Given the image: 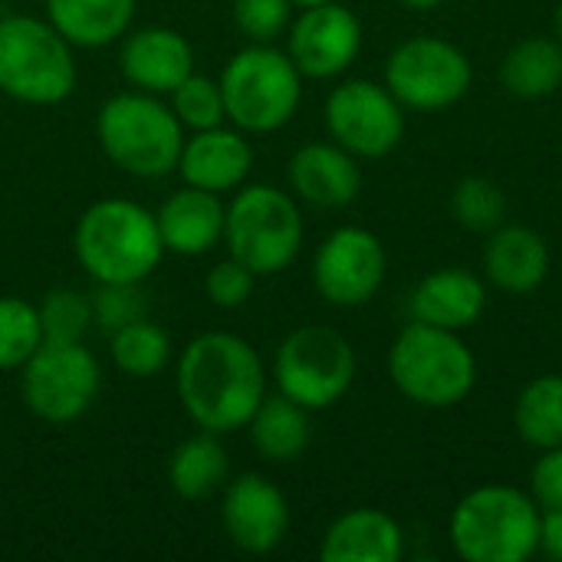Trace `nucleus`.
<instances>
[{"label":"nucleus","mask_w":562,"mask_h":562,"mask_svg":"<svg viewBox=\"0 0 562 562\" xmlns=\"http://www.w3.org/2000/svg\"><path fill=\"white\" fill-rule=\"evenodd\" d=\"M175 389L184 415L211 435L247 428L267 398V369L260 352L234 333H201L178 356Z\"/></svg>","instance_id":"f257e3e1"},{"label":"nucleus","mask_w":562,"mask_h":562,"mask_svg":"<svg viewBox=\"0 0 562 562\" xmlns=\"http://www.w3.org/2000/svg\"><path fill=\"white\" fill-rule=\"evenodd\" d=\"M72 250L95 283H142L165 257L155 214L128 198L89 204L76 221Z\"/></svg>","instance_id":"f03ea898"},{"label":"nucleus","mask_w":562,"mask_h":562,"mask_svg":"<svg viewBox=\"0 0 562 562\" xmlns=\"http://www.w3.org/2000/svg\"><path fill=\"white\" fill-rule=\"evenodd\" d=\"M95 138L102 155L132 178H165L178 168L184 148V125L161 95L119 92L99 105Z\"/></svg>","instance_id":"7ed1b4c3"},{"label":"nucleus","mask_w":562,"mask_h":562,"mask_svg":"<svg viewBox=\"0 0 562 562\" xmlns=\"http://www.w3.org/2000/svg\"><path fill=\"white\" fill-rule=\"evenodd\" d=\"M537 501L507 484H484L464 494L448 520V540L468 562H527L540 553Z\"/></svg>","instance_id":"20e7f679"},{"label":"nucleus","mask_w":562,"mask_h":562,"mask_svg":"<svg viewBox=\"0 0 562 562\" xmlns=\"http://www.w3.org/2000/svg\"><path fill=\"white\" fill-rule=\"evenodd\" d=\"M389 375L408 402L422 408H454L471 395L477 362L461 333L412 319L389 349Z\"/></svg>","instance_id":"39448f33"},{"label":"nucleus","mask_w":562,"mask_h":562,"mask_svg":"<svg viewBox=\"0 0 562 562\" xmlns=\"http://www.w3.org/2000/svg\"><path fill=\"white\" fill-rule=\"evenodd\" d=\"M79 82L76 46L40 16H0V92L23 105H59Z\"/></svg>","instance_id":"423d86ee"},{"label":"nucleus","mask_w":562,"mask_h":562,"mask_svg":"<svg viewBox=\"0 0 562 562\" xmlns=\"http://www.w3.org/2000/svg\"><path fill=\"white\" fill-rule=\"evenodd\" d=\"M217 82L227 122L247 135H270L283 128L303 99V72L290 53L273 43H250L237 49Z\"/></svg>","instance_id":"0eeeda50"},{"label":"nucleus","mask_w":562,"mask_h":562,"mask_svg":"<svg viewBox=\"0 0 562 562\" xmlns=\"http://www.w3.org/2000/svg\"><path fill=\"white\" fill-rule=\"evenodd\" d=\"M303 214L293 194L273 184H240L224 211L227 257L257 277L283 273L303 247Z\"/></svg>","instance_id":"6e6552de"},{"label":"nucleus","mask_w":562,"mask_h":562,"mask_svg":"<svg viewBox=\"0 0 562 562\" xmlns=\"http://www.w3.org/2000/svg\"><path fill=\"white\" fill-rule=\"evenodd\" d=\"M356 349L333 326L293 329L273 356V382L280 395L293 398L306 412L336 405L356 382Z\"/></svg>","instance_id":"1a4fd4ad"},{"label":"nucleus","mask_w":562,"mask_h":562,"mask_svg":"<svg viewBox=\"0 0 562 562\" xmlns=\"http://www.w3.org/2000/svg\"><path fill=\"white\" fill-rule=\"evenodd\" d=\"M99 389V359L82 342H43L20 369L23 405L46 425H69L82 418Z\"/></svg>","instance_id":"9d476101"},{"label":"nucleus","mask_w":562,"mask_h":562,"mask_svg":"<svg viewBox=\"0 0 562 562\" xmlns=\"http://www.w3.org/2000/svg\"><path fill=\"white\" fill-rule=\"evenodd\" d=\"M474 69L461 46L441 36H415L392 49L385 63V86L405 109L438 112L461 102L471 89Z\"/></svg>","instance_id":"9b49d317"},{"label":"nucleus","mask_w":562,"mask_h":562,"mask_svg":"<svg viewBox=\"0 0 562 562\" xmlns=\"http://www.w3.org/2000/svg\"><path fill=\"white\" fill-rule=\"evenodd\" d=\"M326 128L356 158H385L405 138V105L382 82L346 79L326 99Z\"/></svg>","instance_id":"f8f14e48"},{"label":"nucleus","mask_w":562,"mask_h":562,"mask_svg":"<svg viewBox=\"0 0 562 562\" xmlns=\"http://www.w3.org/2000/svg\"><path fill=\"white\" fill-rule=\"evenodd\" d=\"M389 273L382 240L366 227H336L313 257L316 293L339 310H356L375 300Z\"/></svg>","instance_id":"ddd939ff"},{"label":"nucleus","mask_w":562,"mask_h":562,"mask_svg":"<svg viewBox=\"0 0 562 562\" xmlns=\"http://www.w3.org/2000/svg\"><path fill=\"white\" fill-rule=\"evenodd\" d=\"M362 49V23L339 0L303 7L296 20H290L286 53L296 69L310 79L342 76Z\"/></svg>","instance_id":"4468645a"},{"label":"nucleus","mask_w":562,"mask_h":562,"mask_svg":"<svg viewBox=\"0 0 562 562\" xmlns=\"http://www.w3.org/2000/svg\"><path fill=\"white\" fill-rule=\"evenodd\" d=\"M221 524L237 550L267 557L290 533V504L263 474H240L224 484Z\"/></svg>","instance_id":"2eb2a0df"},{"label":"nucleus","mask_w":562,"mask_h":562,"mask_svg":"<svg viewBox=\"0 0 562 562\" xmlns=\"http://www.w3.org/2000/svg\"><path fill=\"white\" fill-rule=\"evenodd\" d=\"M119 69L132 89L168 95L194 72V49L171 26L128 30L119 46Z\"/></svg>","instance_id":"dca6fc26"},{"label":"nucleus","mask_w":562,"mask_h":562,"mask_svg":"<svg viewBox=\"0 0 562 562\" xmlns=\"http://www.w3.org/2000/svg\"><path fill=\"white\" fill-rule=\"evenodd\" d=\"M250 168H254V148L247 142V132L214 125L204 132H191V138H184L175 171L181 175L184 184L227 194L247 184Z\"/></svg>","instance_id":"f3484780"},{"label":"nucleus","mask_w":562,"mask_h":562,"mask_svg":"<svg viewBox=\"0 0 562 562\" xmlns=\"http://www.w3.org/2000/svg\"><path fill=\"white\" fill-rule=\"evenodd\" d=\"M286 178L300 201L323 211L349 207L362 191V171L356 155L336 142H310L296 148Z\"/></svg>","instance_id":"a211bd4d"},{"label":"nucleus","mask_w":562,"mask_h":562,"mask_svg":"<svg viewBox=\"0 0 562 562\" xmlns=\"http://www.w3.org/2000/svg\"><path fill=\"white\" fill-rule=\"evenodd\" d=\"M224 211L227 204L214 191L194 184L171 191L155 214L165 254L201 257L214 250L224 240Z\"/></svg>","instance_id":"6ab92c4d"},{"label":"nucleus","mask_w":562,"mask_h":562,"mask_svg":"<svg viewBox=\"0 0 562 562\" xmlns=\"http://www.w3.org/2000/svg\"><path fill=\"white\" fill-rule=\"evenodd\" d=\"M408 310H412V319H418V323L464 333L487 310V283L474 270L445 267V270L428 273L412 290Z\"/></svg>","instance_id":"aec40b11"},{"label":"nucleus","mask_w":562,"mask_h":562,"mask_svg":"<svg viewBox=\"0 0 562 562\" xmlns=\"http://www.w3.org/2000/svg\"><path fill=\"white\" fill-rule=\"evenodd\" d=\"M405 557V533L398 520L375 507H356L336 517L319 543L323 562H398Z\"/></svg>","instance_id":"412c9836"},{"label":"nucleus","mask_w":562,"mask_h":562,"mask_svg":"<svg viewBox=\"0 0 562 562\" xmlns=\"http://www.w3.org/2000/svg\"><path fill=\"white\" fill-rule=\"evenodd\" d=\"M484 277L504 293H533L550 277V247L527 224H501L487 234Z\"/></svg>","instance_id":"4be33fe9"},{"label":"nucleus","mask_w":562,"mask_h":562,"mask_svg":"<svg viewBox=\"0 0 562 562\" xmlns=\"http://www.w3.org/2000/svg\"><path fill=\"white\" fill-rule=\"evenodd\" d=\"M46 20L76 49H102L132 30L135 0H46Z\"/></svg>","instance_id":"5701e85b"},{"label":"nucleus","mask_w":562,"mask_h":562,"mask_svg":"<svg viewBox=\"0 0 562 562\" xmlns=\"http://www.w3.org/2000/svg\"><path fill=\"white\" fill-rule=\"evenodd\" d=\"M254 451L270 464H293L310 448V412L286 395H267L247 422Z\"/></svg>","instance_id":"b1692460"},{"label":"nucleus","mask_w":562,"mask_h":562,"mask_svg":"<svg viewBox=\"0 0 562 562\" xmlns=\"http://www.w3.org/2000/svg\"><path fill=\"white\" fill-rule=\"evenodd\" d=\"M231 477V461L217 435L201 431L184 438L168 458V484L181 501H207L224 491Z\"/></svg>","instance_id":"393cba45"},{"label":"nucleus","mask_w":562,"mask_h":562,"mask_svg":"<svg viewBox=\"0 0 562 562\" xmlns=\"http://www.w3.org/2000/svg\"><path fill=\"white\" fill-rule=\"evenodd\" d=\"M501 82L517 99H547L562 86V43L557 36L520 40L501 63Z\"/></svg>","instance_id":"a878e982"},{"label":"nucleus","mask_w":562,"mask_h":562,"mask_svg":"<svg viewBox=\"0 0 562 562\" xmlns=\"http://www.w3.org/2000/svg\"><path fill=\"white\" fill-rule=\"evenodd\" d=\"M514 428L517 435L537 448H560L562 445V375H540L527 382L514 405Z\"/></svg>","instance_id":"bb28decb"},{"label":"nucleus","mask_w":562,"mask_h":562,"mask_svg":"<svg viewBox=\"0 0 562 562\" xmlns=\"http://www.w3.org/2000/svg\"><path fill=\"white\" fill-rule=\"evenodd\" d=\"M171 336L155 326L151 319H135L115 333H109V356H112V366L122 372V375H132V379H151L158 372L168 369L171 362Z\"/></svg>","instance_id":"cd10ccee"},{"label":"nucleus","mask_w":562,"mask_h":562,"mask_svg":"<svg viewBox=\"0 0 562 562\" xmlns=\"http://www.w3.org/2000/svg\"><path fill=\"white\" fill-rule=\"evenodd\" d=\"M507 191L491 178H464L451 191V217L471 234H491L507 224Z\"/></svg>","instance_id":"c85d7f7f"},{"label":"nucleus","mask_w":562,"mask_h":562,"mask_svg":"<svg viewBox=\"0 0 562 562\" xmlns=\"http://www.w3.org/2000/svg\"><path fill=\"white\" fill-rule=\"evenodd\" d=\"M43 346V326L33 303L20 296H0V372L23 369Z\"/></svg>","instance_id":"c756f323"},{"label":"nucleus","mask_w":562,"mask_h":562,"mask_svg":"<svg viewBox=\"0 0 562 562\" xmlns=\"http://www.w3.org/2000/svg\"><path fill=\"white\" fill-rule=\"evenodd\" d=\"M168 105L188 132H204L227 122L221 82L201 72H191L181 86H175L168 92Z\"/></svg>","instance_id":"7c9ffc66"},{"label":"nucleus","mask_w":562,"mask_h":562,"mask_svg":"<svg viewBox=\"0 0 562 562\" xmlns=\"http://www.w3.org/2000/svg\"><path fill=\"white\" fill-rule=\"evenodd\" d=\"M36 313L43 326V342H82L92 329V300L69 286L49 290Z\"/></svg>","instance_id":"2f4dec72"},{"label":"nucleus","mask_w":562,"mask_h":562,"mask_svg":"<svg viewBox=\"0 0 562 562\" xmlns=\"http://www.w3.org/2000/svg\"><path fill=\"white\" fill-rule=\"evenodd\" d=\"M142 283H99L92 300V326L102 333H115L145 316V300L138 293Z\"/></svg>","instance_id":"473e14b6"},{"label":"nucleus","mask_w":562,"mask_h":562,"mask_svg":"<svg viewBox=\"0 0 562 562\" xmlns=\"http://www.w3.org/2000/svg\"><path fill=\"white\" fill-rule=\"evenodd\" d=\"M290 20L293 0H234V23L250 43H273Z\"/></svg>","instance_id":"72a5a7b5"},{"label":"nucleus","mask_w":562,"mask_h":562,"mask_svg":"<svg viewBox=\"0 0 562 562\" xmlns=\"http://www.w3.org/2000/svg\"><path fill=\"white\" fill-rule=\"evenodd\" d=\"M254 286H257V273L234 257L214 263L211 273L204 277V293L217 310H240L254 296Z\"/></svg>","instance_id":"f704fd0d"},{"label":"nucleus","mask_w":562,"mask_h":562,"mask_svg":"<svg viewBox=\"0 0 562 562\" xmlns=\"http://www.w3.org/2000/svg\"><path fill=\"white\" fill-rule=\"evenodd\" d=\"M530 497L540 510H560L562 507V445L540 451L533 471H530Z\"/></svg>","instance_id":"c9c22d12"},{"label":"nucleus","mask_w":562,"mask_h":562,"mask_svg":"<svg viewBox=\"0 0 562 562\" xmlns=\"http://www.w3.org/2000/svg\"><path fill=\"white\" fill-rule=\"evenodd\" d=\"M540 553L562 562V507L543 510V517H540Z\"/></svg>","instance_id":"e433bc0d"},{"label":"nucleus","mask_w":562,"mask_h":562,"mask_svg":"<svg viewBox=\"0 0 562 562\" xmlns=\"http://www.w3.org/2000/svg\"><path fill=\"white\" fill-rule=\"evenodd\" d=\"M405 10H418V13H428V10H435V7H441L445 0H398Z\"/></svg>","instance_id":"4c0bfd02"},{"label":"nucleus","mask_w":562,"mask_h":562,"mask_svg":"<svg viewBox=\"0 0 562 562\" xmlns=\"http://www.w3.org/2000/svg\"><path fill=\"white\" fill-rule=\"evenodd\" d=\"M553 26H557V40L562 43V3L557 7V20H553Z\"/></svg>","instance_id":"58836bf2"},{"label":"nucleus","mask_w":562,"mask_h":562,"mask_svg":"<svg viewBox=\"0 0 562 562\" xmlns=\"http://www.w3.org/2000/svg\"><path fill=\"white\" fill-rule=\"evenodd\" d=\"M316 3H329V0H293V7H300V10L303 7H316Z\"/></svg>","instance_id":"ea45409f"}]
</instances>
